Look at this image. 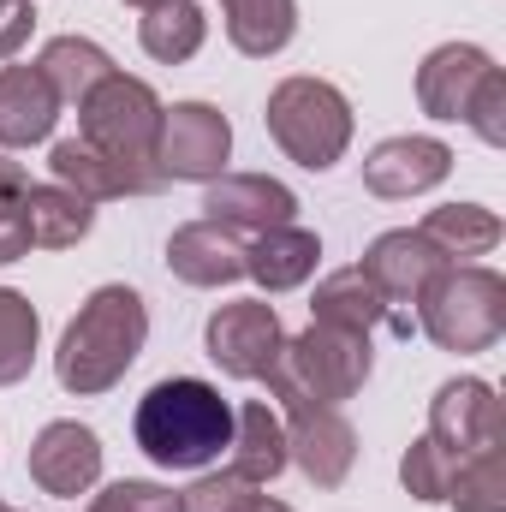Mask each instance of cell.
I'll use <instances>...</instances> for the list:
<instances>
[{"label":"cell","mask_w":506,"mask_h":512,"mask_svg":"<svg viewBox=\"0 0 506 512\" xmlns=\"http://www.w3.org/2000/svg\"><path fill=\"white\" fill-rule=\"evenodd\" d=\"M251 495H256L251 483H239L233 471H221V477H197V483L179 495V507L185 512H239Z\"/></svg>","instance_id":"cell-31"},{"label":"cell","mask_w":506,"mask_h":512,"mask_svg":"<svg viewBox=\"0 0 506 512\" xmlns=\"http://www.w3.org/2000/svg\"><path fill=\"white\" fill-rule=\"evenodd\" d=\"M203 221L227 227V233H274V227H298V197L292 185L268 179V173H221L209 179V197H203Z\"/></svg>","instance_id":"cell-11"},{"label":"cell","mask_w":506,"mask_h":512,"mask_svg":"<svg viewBox=\"0 0 506 512\" xmlns=\"http://www.w3.org/2000/svg\"><path fill=\"white\" fill-rule=\"evenodd\" d=\"M495 72L501 66L477 42H447L417 66V102H423L429 120H471V108H477V96Z\"/></svg>","instance_id":"cell-12"},{"label":"cell","mask_w":506,"mask_h":512,"mask_svg":"<svg viewBox=\"0 0 506 512\" xmlns=\"http://www.w3.org/2000/svg\"><path fill=\"white\" fill-rule=\"evenodd\" d=\"M447 173H453V149H447L441 137H387V143H376V149L364 155V185H370L376 197H387V203L423 197V191H435Z\"/></svg>","instance_id":"cell-15"},{"label":"cell","mask_w":506,"mask_h":512,"mask_svg":"<svg viewBox=\"0 0 506 512\" xmlns=\"http://www.w3.org/2000/svg\"><path fill=\"white\" fill-rule=\"evenodd\" d=\"M262 120H268V137L310 173H328L352 149V102L328 78H286V84H274Z\"/></svg>","instance_id":"cell-5"},{"label":"cell","mask_w":506,"mask_h":512,"mask_svg":"<svg viewBox=\"0 0 506 512\" xmlns=\"http://www.w3.org/2000/svg\"><path fill=\"white\" fill-rule=\"evenodd\" d=\"M429 441L453 465H465V459H477L489 447H506V411H501V399H495V387L477 382V376L447 382L429 399Z\"/></svg>","instance_id":"cell-9"},{"label":"cell","mask_w":506,"mask_h":512,"mask_svg":"<svg viewBox=\"0 0 506 512\" xmlns=\"http://www.w3.org/2000/svg\"><path fill=\"white\" fill-rule=\"evenodd\" d=\"M30 477H36L42 495H60V501L96 489V477H102V441H96V429L66 423V417L48 423L30 441Z\"/></svg>","instance_id":"cell-14"},{"label":"cell","mask_w":506,"mask_h":512,"mask_svg":"<svg viewBox=\"0 0 506 512\" xmlns=\"http://www.w3.org/2000/svg\"><path fill=\"white\" fill-rule=\"evenodd\" d=\"M48 167H54V185L78 191L84 203H108V197H149V191H161V179H155V173H137V167L108 161V155H102V149H90L84 137L54 143Z\"/></svg>","instance_id":"cell-16"},{"label":"cell","mask_w":506,"mask_h":512,"mask_svg":"<svg viewBox=\"0 0 506 512\" xmlns=\"http://www.w3.org/2000/svg\"><path fill=\"white\" fill-rule=\"evenodd\" d=\"M6 512H12V507H6Z\"/></svg>","instance_id":"cell-39"},{"label":"cell","mask_w":506,"mask_h":512,"mask_svg":"<svg viewBox=\"0 0 506 512\" xmlns=\"http://www.w3.org/2000/svg\"><path fill=\"white\" fill-rule=\"evenodd\" d=\"M60 120V102L36 66H0V149H30Z\"/></svg>","instance_id":"cell-20"},{"label":"cell","mask_w":506,"mask_h":512,"mask_svg":"<svg viewBox=\"0 0 506 512\" xmlns=\"http://www.w3.org/2000/svg\"><path fill=\"white\" fill-rule=\"evenodd\" d=\"M126 6H143V12H155V6H167V0H126Z\"/></svg>","instance_id":"cell-37"},{"label":"cell","mask_w":506,"mask_h":512,"mask_svg":"<svg viewBox=\"0 0 506 512\" xmlns=\"http://www.w3.org/2000/svg\"><path fill=\"white\" fill-rule=\"evenodd\" d=\"M465 126L477 131L489 149H501L506 143V72H495L489 84H483V96H477V108H471V120Z\"/></svg>","instance_id":"cell-32"},{"label":"cell","mask_w":506,"mask_h":512,"mask_svg":"<svg viewBox=\"0 0 506 512\" xmlns=\"http://www.w3.org/2000/svg\"><path fill=\"white\" fill-rule=\"evenodd\" d=\"M30 24H36V6L30 0H0V60H12L30 42Z\"/></svg>","instance_id":"cell-33"},{"label":"cell","mask_w":506,"mask_h":512,"mask_svg":"<svg viewBox=\"0 0 506 512\" xmlns=\"http://www.w3.org/2000/svg\"><path fill=\"white\" fill-rule=\"evenodd\" d=\"M286 459L316 483V489H340L358 465V429L346 423L340 405H286Z\"/></svg>","instance_id":"cell-10"},{"label":"cell","mask_w":506,"mask_h":512,"mask_svg":"<svg viewBox=\"0 0 506 512\" xmlns=\"http://www.w3.org/2000/svg\"><path fill=\"white\" fill-rule=\"evenodd\" d=\"M24 227H30V251H66L96 227V203H84L66 185H30L24 191Z\"/></svg>","instance_id":"cell-22"},{"label":"cell","mask_w":506,"mask_h":512,"mask_svg":"<svg viewBox=\"0 0 506 512\" xmlns=\"http://www.w3.org/2000/svg\"><path fill=\"white\" fill-rule=\"evenodd\" d=\"M24 191H30V173H24L18 161H6V155H0V209H6V215H18V209H24Z\"/></svg>","instance_id":"cell-34"},{"label":"cell","mask_w":506,"mask_h":512,"mask_svg":"<svg viewBox=\"0 0 506 512\" xmlns=\"http://www.w3.org/2000/svg\"><path fill=\"white\" fill-rule=\"evenodd\" d=\"M149 340V310L131 286H96L84 298V310L66 322L60 334V352H54V376L66 393L78 399H96L108 387H120L137 352Z\"/></svg>","instance_id":"cell-2"},{"label":"cell","mask_w":506,"mask_h":512,"mask_svg":"<svg viewBox=\"0 0 506 512\" xmlns=\"http://www.w3.org/2000/svg\"><path fill=\"white\" fill-rule=\"evenodd\" d=\"M167 268L185 286H233V280H245V245H239V233H227L215 221H191L167 239Z\"/></svg>","instance_id":"cell-18"},{"label":"cell","mask_w":506,"mask_h":512,"mask_svg":"<svg viewBox=\"0 0 506 512\" xmlns=\"http://www.w3.org/2000/svg\"><path fill=\"white\" fill-rule=\"evenodd\" d=\"M203 346H209V358H215L227 376H239V382H268L274 364H280V352H286V328H280L274 304L239 298V304H221V310L209 316Z\"/></svg>","instance_id":"cell-8"},{"label":"cell","mask_w":506,"mask_h":512,"mask_svg":"<svg viewBox=\"0 0 506 512\" xmlns=\"http://www.w3.org/2000/svg\"><path fill=\"white\" fill-rule=\"evenodd\" d=\"M376 370V346L370 334H346V328H322L310 322L298 340H286L280 364H274V399L280 405H346Z\"/></svg>","instance_id":"cell-3"},{"label":"cell","mask_w":506,"mask_h":512,"mask_svg":"<svg viewBox=\"0 0 506 512\" xmlns=\"http://www.w3.org/2000/svg\"><path fill=\"white\" fill-rule=\"evenodd\" d=\"M0 512H6V507H0Z\"/></svg>","instance_id":"cell-38"},{"label":"cell","mask_w":506,"mask_h":512,"mask_svg":"<svg viewBox=\"0 0 506 512\" xmlns=\"http://www.w3.org/2000/svg\"><path fill=\"white\" fill-rule=\"evenodd\" d=\"M417 233L447 256V262H459V256H489L501 245V215L483 209V203H447V209H429Z\"/></svg>","instance_id":"cell-24"},{"label":"cell","mask_w":506,"mask_h":512,"mask_svg":"<svg viewBox=\"0 0 506 512\" xmlns=\"http://www.w3.org/2000/svg\"><path fill=\"white\" fill-rule=\"evenodd\" d=\"M310 316H316L322 328H346V334H376L381 322H387L393 334H411V316L387 310V298L370 286V274H364V268H334V274L316 286Z\"/></svg>","instance_id":"cell-17"},{"label":"cell","mask_w":506,"mask_h":512,"mask_svg":"<svg viewBox=\"0 0 506 512\" xmlns=\"http://www.w3.org/2000/svg\"><path fill=\"white\" fill-rule=\"evenodd\" d=\"M233 477L239 483H251V489H262V483H274L292 459H286V423H280V411L268 405V399H251V405H239L233 411Z\"/></svg>","instance_id":"cell-19"},{"label":"cell","mask_w":506,"mask_h":512,"mask_svg":"<svg viewBox=\"0 0 506 512\" xmlns=\"http://www.w3.org/2000/svg\"><path fill=\"white\" fill-rule=\"evenodd\" d=\"M131 435H137L149 465L203 471L233 441V405L221 399V387L197 382V376H167V382H155L137 399Z\"/></svg>","instance_id":"cell-1"},{"label":"cell","mask_w":506,"mask_h":512,"mask_svg":"<svg viewBox=\"0 0 506 512\" xmlns=\"http://www.w3.org/2000/svg\"><path fill=\"white\" fill-rule=\"evenodd\" d=\"M90 512H185L179 507V495L173 489H161V483H114V489H102Z\"/></svg>","instance_id":"cell-30"},{"label":"cell","mask_w":506,"mask_h":512,"mask_svg":"<svg viewBox=\"0 0 506 512\" xmlns=\"http://www.w3.org/2000/svg\"><path fill=\"white\" fill-rule=\"evenodd\" d=\"M239 512H292V507H286V501H274V495H251Z\"/></svg>","instance_id":"cell-36"},{"label":"cell","mask_w":506,"mask_h":512,"mask_svg":"<svg viewBox=\"0 0 506 512\" xmlns=\"http://www.w3.org/2000/svg\"><path fill=\"white\" fill-rule=\"evenodd\" d=\"M36 340H42V316L30 310L24 292L0 286V387L24 382L36 364Z\"/></svg>","instance_id":"cell-27"},{"label":"cell","mask_w":506,"mask_h":512,"mask_svg":"<svg viewBox=\"0 0 506 512\" xmlns=\"http://www.w3.org/2000/svg\"><path fill=\"white\" fill-rule=\"evenodd\" d=\"M203 36H209V18H203V6H197V0H167V6H155V12L137 24L143 54H149V60H161V66L191 60V54L203 48Z\"/></svg>","instance_id":"cell-26"},{"label":"cell","mask_w":506,"mask_h":512,"mask_svg":"<svg viewBox=\"0 0 506 512\" xmlns=\"http://www.w3.org/2000/svg\"><path fill=\"white\" fill-rule=\"evenodd\" d=\"M417 328L441 352H489L506 334V280L495 268H441L417 298Z\"/></svg>","instance_id":"cell-4"},{"label":"cell","mask_w":506,"mask_h":512,"mask_svg":"<svg viewBox=\"0 0 506 512\" xmlns=\"http://www.w3.org/2000/svg\"><path fill=\"white\" fill-rule=\"evenodd\" d=\"M453 477H459V465H453L429 435H423V441H411V447H405V459H399V483H405V495H411V501H423V507L447 501Z\"/></svg>","instance_id":"cell-29"},{"label":"cell","mask_w":506,"mask_h":512,"mask_svg":"<svg viewBox=\"0 0 506 512\" xmlns=\"http://www.w3.org/2000/svg\"><path fill=\"white\" fill-rule=\"evenodd\" d=\"M221 12H227L233 48L251 54V60L280 54V48L298 36V6H292V0H221Z\"/></svg>","instance_id":"cell-25"},{"label":"cell","mask_w":506,"mask_h":512,"mask_svg":"<svg viewBox=\"0 0 506 512\" xmlns=\"http://www.w3.org/2000/svg\"><path fill=\"white\" fill-rule=\"evenodd\" d=\"M358 268L370 274V286L387 298V310H399V304H417V298L435 286V274L453 268V262L435 251L417 227H393V233H381L376 245L364 251Z\"/></svg>","instance_id":"cell-13"},{"label":"cell","mask_w":506,"mask_h":512,"mask_svg":"<svg viewBox=\"0 0 506 512\" xmlns=\"http://www.w3.org/2000/svg\"><path fill=\"white\" fill-rule=\"evenodd\" d=\"M227 155H233V126L221 108L209 102H173L161 114V137H155V167L161 179H221L227 173Z\"/></svg>","instance_id":"cell-7"},{"label":"cell","mask_w":506,"mask_h":512,"mask_svg":"<svg viewBox=\"0 0 506 512\" xmlns=\"http://www.w3.org/2000/svg\"><path fill=\"white\" fill-rule=\"evenodd\" d=\"M161 96L143 84V78H126V72H108L84 102H78V137L90 149H102L108 161L120 167H137V173H155V137H161ZM167 185V179H161Z\"/></svg>","instance_id":"cell-6"},{"label":"cell","mask_w":506,"mask_h":512,"mask_svg":"<svg viewBox=\"0 0 506 512\" xmlns=\"http://www.w3.org/2000/svg\"><path fill=\"white\" fill-rule=\"evenodd\" d=\"M447 507L459 512H506V447H489L477 459L459 465L453 489H447Z\"/></svg>","instance_id":"cell-28"},{"label":"cell","mask_w":506,"mask_h":512,"mask_svg":"<svg viewBox=\"0 0 506 512\" xmlns=\"http://www.w3.org/2000/svg\"><path fill=\"white\" fill-rule=\"evenodd\" d=\"M36 72L48 78V90H54V102H60V108H66V102L78 108V102H84V96L114 72V60H108L90 36H54V42L42 48Z\"/></svg>","instance_id":"cell-23"},{"label":"cell","mask_w":506,"mask_h":512,"mask_svg":"<svg viewBox=\"0 0 506 512\" xmlns=\"http://www.w3.org/2000/svg\"><path fill=\"white\" fill-rule=\"evenodd\" d=\"M322 262V239L304 233V227H274V233H256L245 245V274H251L262 292H292L316 274Z\"/></svg>","instance_id":"cell-21"},{"label":"cell","mask_w":506,"mask_h":512,"mask_svg":"<svg viewBox=\"0 0 506 512\" xmlns=\"http://www.w3.org/2000/svg\"><path fill=\"white\" fill-rule=\"evenodd\" d=\"M24 251H30V227H24V209H18V215H6V209H0V262H18Z\"/></svg>","instance_id":"cell-35"}]
</instances>
